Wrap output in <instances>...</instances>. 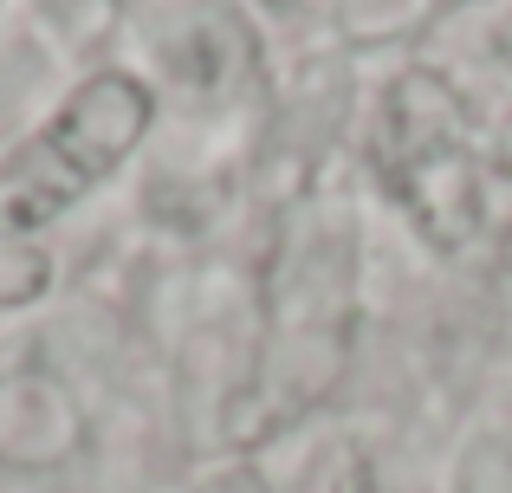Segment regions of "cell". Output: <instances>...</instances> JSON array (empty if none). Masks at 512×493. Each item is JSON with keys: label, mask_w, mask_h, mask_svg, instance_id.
<instances>
[{"label": "cell", "mask_w": 512, "mask_h": 493, "mask_svg": "<svg viewBox=\"0 0 512 493\" xmlns=\"http://www.w3.org/2000/svg\"><path fill=\"white\" fill-rule=\"evenodd\" d=\"M357 338V228L344 208H305L266 266L260 344L240 370L234 403L221 409L227 448H253L299 429L338 390Z\"/></svg>", "instance_id": "cell-1"}, {"label": "cell", "mask_w": 512, "mask_h": 493, "mask_svg": "<svg viewBox=\"0 0 512 493\" xmlns=\"http://www.w3.org/2000/svg\"><path fill=\"white\" fill-rule=\"evenodd\" d=\"M163 98L130 65H91L7 156H0V234L39 241L117 182L150 143Z\"/></svg>", "instance_id": "cell-2"}, {"label": "cell", "mask_w": 512, "mask_h": 493, "mask_svg": "<svg viewBox=\"0 0 512 493\" xmlns=\"http://www.w3.org/2000/svg\"><path fill=\"white\" fill-rule=\"evenodd\" d=\"M370 176L435 253H454L480 228V150L461 91L415 65L383 91L370 124Z\"/></svg>", "instance_id": "cell-3"}, {"label": "cell", "mask_w": 512, "mask_h": 493, "mask_svg": "<svg viewBox=\"0 0 512 493\" xmlns=\"http://www.w3.org/2000/svg\"><path fill=\"white\" fill-rule=\"evenodd\" d=\"M78 435H85V422L59 377H46L39 364L0 377V468L46 474L78 448Z\"/></svg>", "instance_id": "cell-4"}, {"label": "cell", "mask_w": 512, "mask_h": 493, "mask_svg": "<svg viewBox=\"0 0 512 493\" xmlns=\"http://www.w3.org/2000/svg\"><path fill=\"white\" fill-rule=\"evenodd\" d=\"M52 253L39 241H13V234H0V312H20V305L46 299L52 292Z\"/></svg>", "instance_id": "cell-5"}, {"label": "cell", "mask_w": 512, "mask_h": 493, "mask_svg": "<svg viewBox=\"0 0 512 493\" xmlns=\"http://www.w3.org/2000/svg\"><path fill=\"white\" fill-rule=\"evenodd\" d=\"M195 493H273V487H266L253 468H227V474H214V481H201Z\"/></svg>", "instance_id": "cell-6"}]
</instances>
